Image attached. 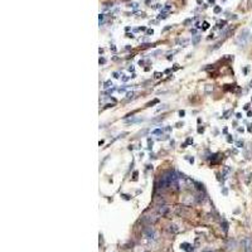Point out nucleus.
Returning a JSON list of instances; mask_svg holds the SVG:
<instances>
[{
	"label": "nucleus",
	"mask_w": 252,
	"mask_h": 252,
	"mask_svg": "<svg viewBox=\"0 0 252 252\" xmlns=\"http://www.w3.org/2000/svg\"><path fill=\"white\" fill-rule=\"evenodd\" d=\"M171 8V5H169V4H166V5L164 6V12H166V10H169V9Z\"/></svg>",
	"instance_id": "14"
},
{
	"label": "nucleus",
	"mask_w": 252,
	"mask_h": 252,
	"mask_svg": "<svg viewBox=\"0 0 252 252\" xmlns=\"http://www.w3.org/2000/svg\"><path fill=\"white\" fill-rule=\"evenodd\" d=\"M153 33H154L153 29H149V30H148V34H153Z\"/></svg>",
	"instance_id": "21"
},
{
	"label": "nucleus",
	"mask_w": 252,
	"mask_h": 252,
	"mask_svg": "<svg viewBox=\"0 0 252 252\" xmlns=\"http://www.w3.org/2000/svg\"><path fill=\"white\" fill-rule=\"evenodd\" d=\"M161 132H163L161 129H156V130H154V131H153L154 135H158V134H161Z\"/></svg>",
	"instance_id": "11"
},
{
	"label": "nucleus",
	"mask_w": 252,
	"mask_h": 252,
	"mask_svg": "<svg viewBox=\"0 0 252 252\" xmlns=\"http://www.w3.org/2000/svg\"><path fill=\"white\" fill-rule=\"evenodd\" d=\"M219 12H221V8H219V6L214 8V13H219Z\"/></svg>",
	"instance_id": "17"
},
{
	"label": "nucleus",
	"mask_w": 252,
	"mask_h": 252,
	"mask_svg": "<svg viewBox=\"0 0 252 252\" xmlns=\"http://www.w3.org/2000/svg\"><path fill=\"white\" fill-rule=\"evenodd\" d=\"M199 40H200V35H195L194 38H193V40H192V44L193 45H197Z\"/></svg>",
	"instance_id": "9"
},
{
	"label": "nucleus",
	"mask_w": 252,
	"mask_h": 252,
	"mask_svg": "<svg viewBox=\"0 0 252 252\" xmlns=\"http://www.w3.org/2000/svg\"><path fill=\"white\" fill-rule=\"evenodd\" d=\"M99 19H100V22H101L102 19H104V15H102V14H100V17H99Z\"/></svg>",
	"instance_id": "20"
},
{
	"label": "nucleus",
	"mask_w": 252,
	"mask_h": 252,
	"mask_svg": "<svg viewBox=\"0 0 252 252\" xmlns=\"http://www.w3.org/2000/svg\"><path fill=\"white\" fill-rule=\"evenodd\" d=\"M250 39V30L248 29H243L241 32V33L238 34V37H237V44H240V45H245L247 42H248Z\"/></svg>",
	"instance_id": "2"
},
{
	"label": "nucleus",
	"mask_w": 252,
	"mask_h": 252,
	"mask_svg": "<svg viewBox=\"0 0 252 252\" xmlns=\"http://www.w3.org/2000/svg\"><path fill=\"white\" fill-rule=\"evenodd\" d=\"M176 179H178V176H176V173L175 171H173V170L166 171L165 174L160 178V180H159V188L164 189V188H168L170 184H175L176 183Z\"/></svg>",
	"instance_id": "1"
},
{
	"label": "nucleus",
	"mask_w": 252,
	"mask_h": 252,
	"mask_svg": "<svg viewBox=\"0 0 252 252\" xmlns=\"http://www.w3.org/2000/svg\"><path fill=\"white\" fill-rule=\"evenodd\" d=\"M203 25H204V27H203V30H206V29H208V27H209V24H208V23H207V22H204V24H203Z\"/></svg>",
	"instance_id": "13"
},
{
	"label": "nucleus",
	"mask_w": 252,
	"mask_h": 252,
	"mask_svg": "<svg viewBox=\"0 0 252 252\" xmlns=\"http://www.w3.org/2000/svg\"><path fill=\"white\" fill-rule=\"evenodd\" d=\"M181 248H183L184 251H186V252H190V251H193V246H190L189 243H181Z\"/></svg>",
	"instance_id": "6"
},
{
	"label": "nucleus",
	"mask_w": 252,
	"mask_h": 252,
	"mask_svg": "<svg viewBox=\"0 0 252 252\" xmlns=\"http://www.w3.org/2000/svg\"><path fill=\"white\" fill-rule=\"evenodd\" d=\"M143 233H144V237H146L149 240H155V237H156V232L153 227H146Z\"/></svg>",
	"instance_id": "3"
},
{
	"label": "nucleus",
	"mask_w": 252,
	"mask_h": 252,
	"mask_svg": "<svg viewBox=\"0 0 252 252\" xmlns=\"http://www.w3.org/2000/svg\"><path fill=\"white\" fill-rule=\"evenodd\" d=\"M179 115H180V117H183V116L185 115V112L184 111H179Z\"/></svg>",
	"instance_id": "18"
},
{
	"label": "nucleus",
	"mask_w": 252,
	"mask_h": 252,
	"mask_svg": "<svg viewBox=\"0 0 252 252\" xmlns=\"http://www.w3.org/2000/svg\"><path fill=\"white\" fill-rule=\"evenodd\" d=\"M158 212H159V214H161V216H164V214H166V212H168V207L163 206V207H160L159 209H158Z\"/></svg>",
	"instance_id": "7"
},
{
	"label": "nucleus",
	"mask_w": 252,
	"mask_h": 252,
	"mask_svg": "<svg viewBox=\"0 0 252 252\" xmlns=\"http://www.w3.org/2000/svg\"><path fill=\"white\" fill-rule=\"evenodd\" d=\"M106 60H105V58H100V63H105Z\"/></svg>",
	"instance_id": "19"
},
{
	"label": "nucleus",
	"mask_w": 252,
	"mask_h": 252,
	"mask_svg": "<svg viewBox=\"0 0 252 252\" xmlns=\"http://www.w3.org/2000/svg\"><path fill=\"white\" fill-rule=\"evenodd\" d=\"M169 231L171 233H176V232L179 231V228H178V226H176V225H170L169 226Z\"/></svg>",
	"instance_id": "8"
},
{
	"label": "nucleus",
	"mask_w": 252,
	"mask_h": 252,
	"mask_svg": "<svg viewBox=\"0 0 252 252\" xmlns=\"http://www.w3.org/2000/svg\"><path fill=\"white\" fill-rule=\"evenodd\" d=\"M242 247L246 252H251L252 251V238L251 237H245L242 240Z\"/></svg>",
	"instance_id": "4"
},
{
	"label": "nucleus",
	"mask_w": 252,
	"mask_h": 252,
	"mask_svg": "<svg viewBox=\"0 0 252 252\" xmlns=\"http://www.w3.org/2000/svg\"><path fill=\"white\" fill-rule=\"evenodd\" d=\"M138 5H139V4H136V3H132V4H130L129 6H131V8H138Z\"/></svg>",
	"instance_id": "16"
},
{
	"label": "nucleus",
	"mask_w": 252,
	"mask_h": 252,
	"mask_svg": "<svg viewBox=\"0 0 252 252\" xmlns=\"http://www.w3.org/2000/svg\"><path fill=\"white\" fill-rule=\"evenodd\" d=\"M190 23H192V19H186L184 22V25H188V24H190Z\"/></svg>",
	"instance_id": "15"
},
{
	"label": "nucleus",
	"mask_w": 252,
	"mask_h": 252,
	"mask_svg": "<svg viewBox=\"0 0 252 252\" xmlns=\"http://www.w3.org/2000/svg\"><path fill=\"white\" fill-rule=\"evenodd\" d=\"M156 217L155 216H145L143 218V222H145V223H149V225H151V223L154 222H156Z\"/></svg>",
	"instance_id": "5"
},
{
	"label": "nucleus",
	"mask_w": 252,
	"mask_h": 252,
	"mask_svg": "<svg viewBox=\"0 0 252 252\" xmlns=\"http://www.w3.org/2000/svg\"><path fill=\"white\" fill-rule=\"evenodd\" d=\"M111 86H112V82H111V81H107V82L105 83L104 88H109V87H111Z\"/></svg>",
	"instance_id": "10"
},
{
	"label": "nucleus",
	"mask_w": 252,
	"mask_h": 252,
	"mask_svg": "<svg viewBox=\"0 0 252 252\" xmlns=\"http://www.w3.org/2000/svg\"><path fill=\"white\" fill-rule=\"evenodd\" d=\"M225 24H226V20L219 22V23H218V28H223V27H225Z\"/></svg>",
	"instance_id": "12"
}]
</instances>
